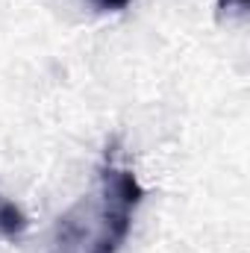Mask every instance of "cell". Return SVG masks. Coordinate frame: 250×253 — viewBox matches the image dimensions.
Masks as SVG:
<instances>
[{
	"mask_svg": "<svg viewBox=\"0 0 250 253\" xmlns=\"http://www.w3.org/2000/svg\"><path fill=\"white\" fill-rule=\"evenodd\" d=\"M141 197L138 177L115 159H106L94 189L68 206L53 224L44 253H118L132 230Z\"/></svg>",
	"mask_w": 250,
	"mask_h": 253,
	"instance_id": "obj_1",
	"label": "cell"
},
{
	"mask_svg": "<svg viewBox=\"0 0 250 253\" xmlns=\"http://www.w3.org/2000/svg\"><path fill=\"white\" fill-rule=\"evenodd\" d=\"M27 227H30V221L21 212V206H15L9 197L0 194V239L15 242V239H21L27 233Z\"/></svg>",
	"mask_w": 250,
	"mask_h": 253,
	"instance_id": "obj_2",
	"label": "cell"
},
{
	"mask_svg": "<svg viewBox=\"0 0 250 253\" xmlns=\"http://www.w3.org/2000/svg\"><path fill=\"white\" fill-rule=\"evenodd\" d=\"M94 9H100V12H121L129 6V0H88Z\"/></svg>",
	"mask_w": 250,
	"mask_h": 253,
	"instance_id": "obj_3",
	"label": "cell"
},
{
	"mask_svg": "<svg viewBox=\"0 0 250 253\" xmlns=\"http://www.w3.org/2000/svg\"><path fill=\"white\" fill-rule=\"evenodd\" d=\"M221 3V9H227V6H239V9H245L248 6V0H218Z\"/></svg>",
	"mask_w": 250,
	"mask_h": 253,
	"instance_id": "obj_4",
	"label": "cell"
}]
</instances>
